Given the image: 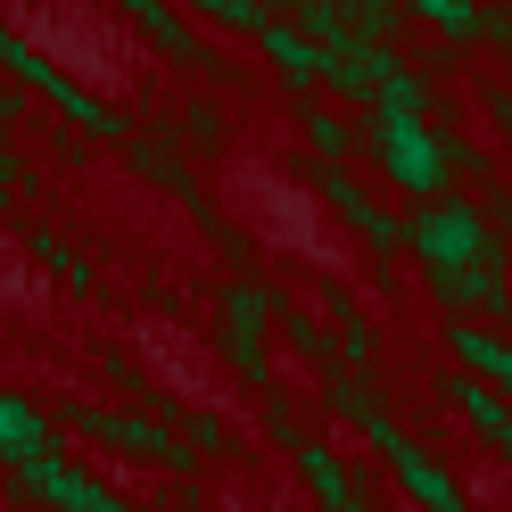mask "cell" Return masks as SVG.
Here are the masks:
<instances>
[{
	"mask_svg": "<svg viewBox=\"0 0 512 512\" xmlns=\"http://www.w3.org/2000/svg\"><path fill=\"white\" fill-rule=\"evenodd\" d=\"M405 240L422 248L438 273H471L479 256H488V240H479V215H471V207H430V215H413V232H405Z\"/></svg>",
	"mask_w": 512,
	"mask_h": 512,
	"instance_id": "1",
	"label": "cell"
},
{
	"mask_svg": "<svg viewBox=\"0 0 512 512\" xmlns=\"http://www.w3.org/2000/svg\"><path fill=\"white\" fill-rule=\"evenodd\" d=\"M380 149H389V174L405 190H438L446 182V157L422 141V124H413V116H380Z\"/></svg>",
	"mask_w": 512,
	"mask_h": 512,
	"instance_id": "2",
	"label": "cell"
},
{
	"mask_svg": "<svg viewBox=\"0 0 512 512\" xmlns=\"http://www.w3.org/2000/svg\"><path fill=\"white\" fill-rule=\"evenodd\" d=\"M455 405L471 413L479 430H488V446H512V405H496L488 389H471V380H455Z\"/></svg>",
	"mask_w": 512,
	"mask_h": 512,
	"instance_id": "3",
	"label": "cell"
},
{
	"mask_svg": "<svg viewBox=\"0 0 512 512\" xmlns=\"http://www.w3.org/2000/svg\"><path fill=\"white\" fill-rule=\"evenodd\" d=\"M455 347H463V364H479V372H496L504 389H512V347H496V339H479V331H455Z\"/></svg>",
	"mask_w": 512,
	"mask_h": 512,
	"instance_id": "4",
	"label": "cell"
}]
</instances>
